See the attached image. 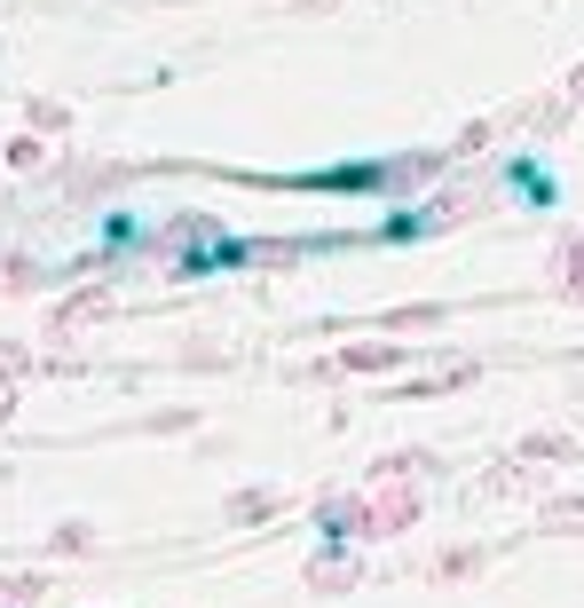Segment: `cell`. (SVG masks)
I'll return each instance as SVG.
<instances>
[{
    "instance_id": "6da1fadb",
    "label": "cell",
    "mask_w": 584,
    "mask_h": 608,
    "mask_svg": "<svg viewBox=\"0 0 584 608\" xmlns=\"http://www.w3.org/2000/svg\"><path fill=\"white\" fill-rule=\"evenodd\" d=\"M32 593H40V585H32V577H0V608H24Z\"/></svg>"
},
{
    "instance_id": "7a4b0ae2",
    "label": "cell",
    "mask_w": 584,
    "mask_h": 608,
    "mask_svg": "<svg viewBox=\"0 0 584 608\" xmlns=\"http://www.w3.org/2000/svg\"><path fill=\"white\" fill-rule=\"evenodd\" d=\"M9 419H16V395H9V388H0V427H9Z\"/></svg>"
}]
</instances>
